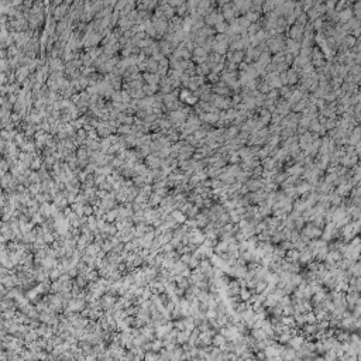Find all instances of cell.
Here are the masks:
<instances>
[{"instance_id": "cell-14", "label": "cell", "mask_w": 361, "mask_h": 361, "mask_svg": "<svg viewBox=\"0 0 361 361\" xmlns=\"http://www.w3.org/2000/svg\"><path fill=\"white\" fill-rule=\"evenodd\" d=\"M173 217L176 219L178 222H183V219H185V217L182 216V213H179V212H175V213H173Z\"/></svg>"}, {"instance_id": "cell-1", "label": "cell", "mask_w": 361, "mask_h": 361, "mask_svg": "<svg viewBox=\"0 0 361 361\" xmlns=\"http://www.w3.org/2000/svg\"><path fill=\"white\" fill-rule=\"evenodd\" d=\"M243 55L244 54H243L241 51H234L233 54H229V61L233 62V64H238L243 60Z\"/></svg>"}, {"instance_id": "cell-12", "label": "cell", "mask_w": 361, "mask_h": 361, "mask_svg": "<svg viewBox=\"0 0 361 361\" xmlns=\"http://www.w3.org/2000/svg\"><path fill=\"white\" fill-rule=\"evenodd\" d=\"M216 28H217V31L223 33V31L227 30V24L226 23H219V24H216Z\"/></svg>"}, {"instance_id": "cell-9", "label": "cell", "mask_w": 361, "mask_h": 361, "mask_svg": "<svg viewBox=\"0 0 361 361\" xmlns=\"http://www.w3.org/2000/svg\"><path fill=\"white\" fill-rule=\"evenodd\" d=\"M261 186V182H258V181H251V182L247 183V188L251 189V191H255V189H258Z\"/></svg>"}, {"instance_id": "cell-3", "label": "cell", "mask_w": 361, "mask_h": 361, "mask_svg": "<svg viewBox=\"0 0 361 361\" xmlns=\"http://www.w3.org/2000/svg\"><path fill=\"white\" fill-rule=\"evenodd\" d=\"M303 33H305V31H303V27H302L301 24H296V25H293V27H292L291 37H292V38H299V37H301Z\"/></svg>"}, {"instance_id": "cell-6", "label": "cell", "mask_w": 361, "mask_h": 361, "mask_svg": "<svg viewBox=\"0 0 361 361\" xmlns=\"http://www.w3.org/2000/svg\"><path fill=\"white\" fill-rule=\"evenodd\" d=\"M147 164H148V167H151V168H157L159 165V159L151 155V157H147Z\"/></svg>"}, {"instance_id": "cell-8", "label": "cell", "mask_w": 361, "mask_h": 361, "mask_svg": "<svg viewBox=\"0 0 361 361\" xmlns=\"http://www.w3.org/2000/svg\"><path fill=\"white\" fill-rule=\"evenodd\" d=\"M289 110V104L287 103H279L278 104V113L279 114H287Z\"/></svg>"}, {"instance_id": "cell-11", "label": "cell", "mask_w": 361, "mask_h": 361, "mask_svg": "<svg viewBox=\"0 0 361 361\" xmlns=\"http://www.w3.org/2000/svg\"><path fill=\"white\" fill-rule=\"evenodd\" d=\"M51 66H52V69H61V66H62V64H61L60 60H52V62H51Z\"/></svg>"}, {"instance_id": "cell-10", "label": "cell", "mask_w": 361, "mask_h": 361, "mask_svg": "<svg viewBox=\"0 0 361 361\" xmlns=\"http://www.w3.org/2000/svg\"><path fill=\"white\" fill-rule=\"evenodd\" d=\"M198 74L200 75H206L209 72V65H200V66H198Z\"/></svg>"}, {"instance_id": "cell-5", "label": "cell", "mask_w": 361, "mask_h": 361, "mask_svg": "<svg viewBox=\"0 0 361 361\" xmlns=\"http://www.w3.org/2000/svg\"><path fill=\"white\" fill-rule=\"evenodd\" d=\"M223 16H224V19H227V20H230V19H233V16H234V10L231 9V6L230 4H226V7H224V13H223Z\"/></svg>"}, {"instance_id": "cell-13", "label": "cell", "mask_w": 361, "mask_h": 361, "mask_svg": "<svg viewBox=\"0 0 361 361\" xmlns=\"http://www.w3.org/2000/svg\"><path fill=\"white\" fill-rule=\"evenodd\" d=\"M354 42H356V38H354V37H347L346 38V44L348 45V47H353Z\"/></svg>"}, {"instance_id": "cell-7", "label": "cell", "mask_w": 361, "mask_h": 361, "mask_svg": "<svg viewBox=\"0 0 361 361\" xmlns=\"http://www.w3.org/2000/svg\"><path fill=\"white\" fill-rule=\"evenodd\" d=\"M27 72H28V69H27V66H21L20 69L17 71V78H19V80L24 79L25 76H27Z\"/></svg>"}, {"instance_id": "cell-4", "label": "cell", "mask_w": 361, "mask_h": 361, "mask_svg": "<svg viewBox=\"0 0 361 361\" xmlns=\"http://www.w3.org/2000/svg\"><path fill=\"white\" fill-rule=\"evenodd\" d=\"M287 79H288V83H295L298 80V75H296V71L293 69H289L287 72Z\"/></svg>"}, {"instance_id": "cell-2", "label": "cell", "mask_w": 361, "mask_h": 361, "mask_svg": "<svg viewBox=\"0 0 361 361\" xmlns=\"http://www.w3.org/2000/svg\"><path fill=\"white\" fill-rule=\"evenodd\" d=\"M282 48V40L281 38H272L271 41H269V50L271 51H279Z\"/></svg>"}]
</instances>
